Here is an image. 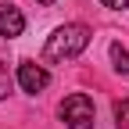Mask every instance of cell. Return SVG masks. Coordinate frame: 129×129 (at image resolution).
<instances>
[{
    "label": "cell",
    "instance_id": "obj_6",
    "mask_svg": "<svg viewBox=\"0 0 129 129\" xmlns=\"http://www.w3.org/2000/svg\"><path fill=\"white\" fill-rule=\"evenodd\" d=\"M115 122L118 129H129V101H115Z\"/></svg>",
    "mask_w": 129,
    "mask_h": 129
},
{
    "label": "cell",
    "instance_id": "obj_7",
    "mask_svg": "<svg viewBox=\"0 0 129 129\" xmlns=\"http://www.w3.org/2000/svg\"><path fill=\"white\" fill-rule=\"evenodd\" d=\"M11 93V72H7V64H0V101Z\"/></svg>",
    "mask_w": 129,
    "mask_h": 129
},
{
    "label": "cell",
    "instance_id": "obj_1",
    "mask_svg": "<svg viewBox=\"0 0 129 129\" xmlns=\"http://www.w3.org/2000/svg\"><path fill=\"white\" fill-rule=\"evenodd\" d=\"M86 47H90V29L79 25V22H72V25L54 29V36L43 47V57L47 61H68V57H79Z\"/></svg>",
    "mask_w": 129,
    "mask_h": 129
},
{
    "label": "cell",
    "instance_id": "obj_3",
    "mask_svg": "<svg viewBox=\"0 0 129 129\" xmlns=\"http://www.w3.org/2000/svg\"><path fill=\"white\" fill-rule=\"evenodd\" d=\"M18 86L25 93H43L50 86V72H47L43 64H36V61H22L18 64Z\"/></svg>",
    "mask_w": 129,
    "mask_h": 129
},
{
    "label": "cell",
    "instance_id": "obj_5",
    "mask_svg": "<svg viewBox=\"0 0 129 129\" xmlns=\"http://www.w3.org/2000/svg\"><path fill=\"white\" fill-rule=\"evenodd\" d=\"M111 64H115L118 75H129V50L122 43H111Z\"/></svg>",
    "mask_w": 129,
    "mask_h": 129
},
{
    "label": "cell",
    "instance_id": "obj_8",
    "mask_svg": "<svg viewBox=\"0 0 129 129\" xmlns=\"http://www.w3.org/2000/svg\"><path fill=\"white\" fill-rule=\"evenodd\" d=\"M104 7H115V11H122V7H129V0H101Z\"/></svg>",
    "mask_w": 129,
    "mask_h": 129
},
{
    "label": "cell",
    "instance_id": "obj_4",
    "mask_svg": "<svg viewBox=\"0 0 129 129\" xmlns=\"http://www.w3.org/2000/svg\"><path fill=\"white\" fill-rule=\"evenodd\" d=\"M22 29H25V14L14 7V4H0V36H22Z\"/></svg>",
    "mask_w": 129,
    "mask_h": 129
},
{
    "label": "cell",
    "instance_id": "obj_9",
    "mask_svg": "<svg viewBox=\"0 0 129 129\" xmlns=\"http://www.w3.org/2000/svg\"><path fill=\"white\" fill-rule=\"evenodd\" d=\"M40 4H57V0H40Z\"/></svg>",
    "mask_w": 129,
    "mask_h": 129
},
{
    "label": "cell",
    "instance_id": "obj_2",
    "mask_svg": "<svg viewBox=\"0 0 129 129\" xmlns=\"http://www.w3.org/2000/svg\"><path fill=\"white\" fill-rule=\"evenodd\" d=\"M61 122L64 129H93L97 125V108L86 93H72L61 101Z\"/></svg>",
    "mask_w": 129,
    "mask_h": 129
}]
</instances>
